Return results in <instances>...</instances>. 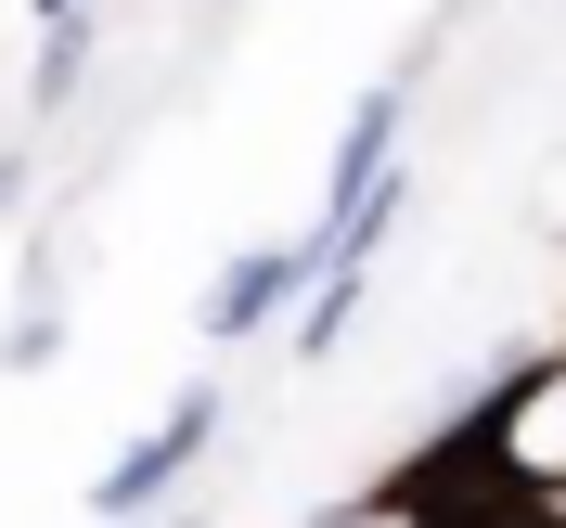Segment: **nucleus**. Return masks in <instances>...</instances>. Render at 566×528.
Wrapping results in <instances>:
<instances>
[{"instance_id": "f257e3e1", "label": "nucleus", "mask_w": 566, "mask_h": 528, "mask_svg": "<svg viewBox=\"0 0 566 528\" xmlns=\"http://www.w3.org/2000/svg\"><path fill=\"white\" fill-rule=\"evenodd\" d=\"M207 438H219V374H193V387H180L168 413L142 425V438L104 464V477H91V516H104V528H142L155 503L180 490V477H193V464H207Z\"/></svg>"}, {"instance_id": "f03ea898", "label": "nucleus", "mask_w": 566, "mask_h": 528, "mask_svg": "<svg viewBox=\"0 0 566 528\" xmlns=\"http://www.w3.org/2000/svg\"><path fill=\"white\" fill-rule=\"evenodd\" d=\"M296 297H310V232L296 246H245V258H219V283H207V335L245 349V335L296 322Z\"/></svg>"}, {"instance_id": "7ed1b4c3", "label": "nucleus", "mask_w": 566, "mask_h": 528, "mask_svg": "<svg viewBox=\"0 0 566 528\" xmlns=\"http://www.w3.org/2000/svg\"><path fill=\"white\" fill-rule=\"evenodd\" d=\"M399 130H412V77H374V91L348 104V130H335V155H322V219H348L360 194L399 168ZM322 219H310V232H322Z\"/></svg>"}, {"instance_id": "20e7f679", "label": "nucleus", "mask_w": 566, "mask_h": 528, "mask_svg": "<svg viewBox=\"0 0 566 528\" xmlns=\"http://www.w3.org/2000/svg\"><path fill=\"white\" fill-rule=\"evenodd\" d=\"M490 464H502L528 503H541V490H566V361H554V374H528V387L490 413Z\"/></svg>"}, {"instance_id": "39448f33", "label": "nucleus", "mask_w": 566, "mask_h": 528, "mask_svg": "<svg viewBox=\"0 0 566 528\" xmlns=\"http://www.w3.org/2000/svg\"><path fill=\"white\" fill-rule=\"evenodd\" d=\"M77 77H91V13H65V27H39V77H27V104L52 116L77 91Z\"/></svg>"}, {"instance_id": "423d86ee", "label": "nucleus", "mask_w": 566, "mask_h": 528, "mask_svg": "<svg viewBox=\"0 0 566 528\" xmlns=\"http://www.w3.org/2000/svg\"><path fill=\"white\" fill-rule=\"evenodd\" d=\"M310 528H438V516H424V490H360V503H335Z\"/></svg>"}, {"instance_id": "0eeeda50", "label": "nucleus", "mask_w": 566, "mask_h": 528, "mask_svg": "<svg viewBox=\"0 0 566 528\" xmlns=\"http://www.w3.org/2000/svg\"><path fill=\"white\" fill-rule=\"evenodd\" d=\"M13 207H27V155H0V219H13Z\"/></svg>"}, {"instance_id": "6e6552de", "label": "nucleus", "mask_w": 566, "mask_h": 528, "mask_svg": "<svg viewBox=\"0 0 566 528\" xmlns=\"http://www.w3.org/2000/svg\"><path fill=\"white\" fill-rule=\"evenodd\" d=\"M27 13H39V27H65V13H91V0H27Z\"/></svg>"}]
</instances>
